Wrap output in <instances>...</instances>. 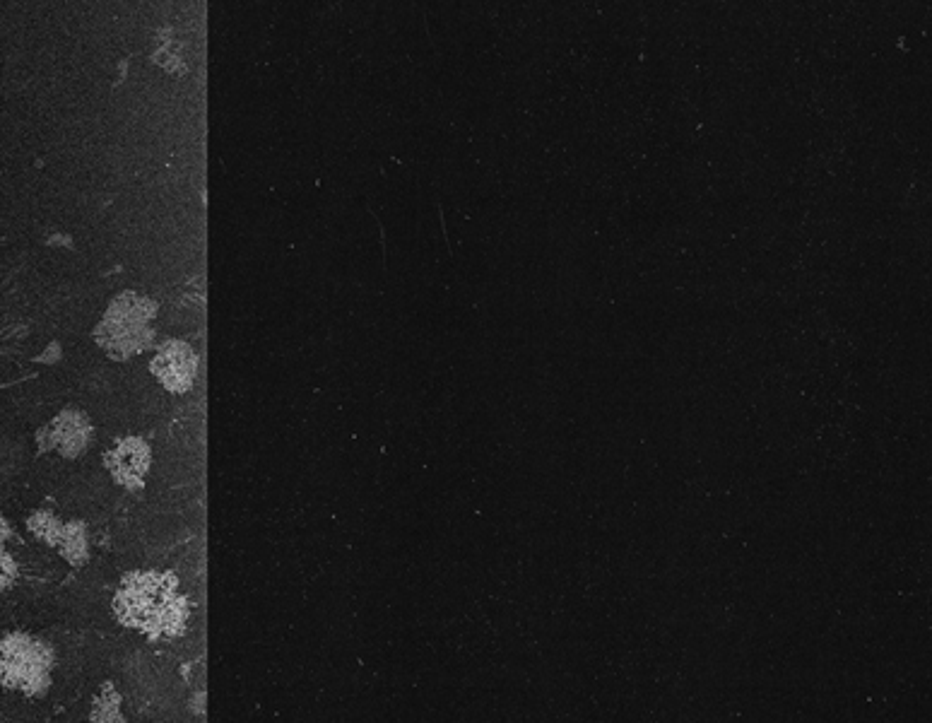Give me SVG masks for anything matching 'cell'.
Here are the masks:
<instances>
[{
	"mask_svg": "<svg viewBox=\"0 0 932 723\" xmlns=\"http://www.w3.org/2000/svg\"><path fill=\"white\" fill-rule=\"evenodd\" d=\"M0 649H3L0 675H3L5 683L27 692L37 690L44 680V661H41L39 646L29 639L8 637Z\"/></svg>",
	"mask_w": 932,
	"mask_h": 723,
	"instance_id": "obj_1",
	"label": "cell"
}]
</instances>
